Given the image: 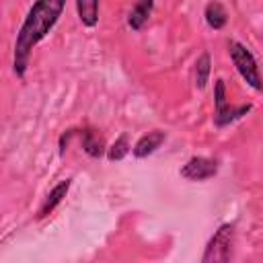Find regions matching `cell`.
Segmentation results:
<instances>
[{"label":"cell","instance_id":"obj_8","mask_svg":"<svg viewBox=\"0 0 263 263\" xmlns=\"http://www.w3.org/2000/svg\"><path fill=\"white\" fill-rule=\"evenodd\" d=\"M152 10H154V0H138V2L132 6L129 14H127V25H129V29H132V31H140V29L148 23V18L152 16Z\"/></svg>","mask_w":263,"mask_h":263},{"label":"cell","instance_id":"obj_7","mask_svg":"<svg viewBox=\"0 0 263 263\" xmlns=\"http://www.w3.org/2000/svg\"><path fill=\"white\" fill-rule=\"evenodd\" d=\"M70 185H72V179H64V181H60L58 185L51 187V191L45 195V199H43V203H41V208H39V212H37V218H39V220L47 218V216L64 201V197H66L68 191H70Z\"/></svg>","mask_w":263,"mask_h":263},{"label":"cell","instance_id":"obj_6","mask_svg":"<svg viewBox=\"0 0 263 263\" xmlns=\"http://www.w3.org/2000/svg\"><path fill=\"white\" fill-rule=\"evenodd\" d=\"M164 140H166V132H162V129H152V132H148V134H144V136L138 138V142H136L134 148H132V154H134L136 158H146V156L154 154V152L164 144Z\"/></svg>","mask_w":263,"mask_h":263},{"label":"cell","instance_id":"obj_9","mask_svg":"<svg viewBox=\"0 0 263 263\" xmlns=\"http://www.w3.org/2000/svg\"><path fill=\"white\" fill-rule=\"evenodd\" d=\"M80 144H82V150L90 156V158H101L103 154H107V148H105V140L99 132L95 129H82L80 132Z\"/></svg>","mask_w":263,"mask_h":263},{"label":"cell","instance_id":"obj_3","mask_svg":"<svg viewBox=\"0 0 263 263\" xmlns=\"http://www.w3.org/2000/svg\"><path fill=\"white\" fill-rule=\"evenodd\" d=\"M234 251V224L224 222L218 226V230L212 234V238L205 245V251L201 255V263H222L232 257Z\"/></svg>","mask_w":263,"mask_h":263},{"label":"cell","instance_id":"obj_11","mask_svg":"<svg viewBox=\"0 0 263 263\" xmlns=\"http://www.w3.org/2000/svg\"><path fill=\"white\" fill-rule=\"evenodd\" d=\"M99 4H101V0H76L78 18L86 29L97 27V23H99Z\"/></svg>","mask_w":263,"mask_h":263},{"label":"cell","instance_id":"obj_5","mask_svg":"<svg viewBox=\"0 0 263 263\" xmlns=\"http://www.w3.org/2000/svg\"><path fill=\"white\" fill-rule=\"evenodd\" d=\"M179 173L187 181H205V179H212L218 173V160L208 158V156H191L181 166Z\"/></svg>","mask_w":263,"mask_h":263},{"label":"cell","instance_id":"obj_13","mask_svg":"<svg viewBox=\"0 0 263 263\" xmlns=\"http://www.w3.org/2000/svg\"><path fill=\"white\" fill-rule=\"evenodd\" d=\"M129 152H132L129 138H127V134H121V136H119V138H115V142L107 148V160H111V162L123 160Z\"/></svg>","mask_w":263,"mask_h":263},{"label":"cell","instance_id":"obj_4","mask_svg":"<svg viewBox=\"0 0 263 263\" xmlns=\"http://www.w3.org/2000/svg\"><path fill=\"white\" fill-rule=\"evenodd\" d=\"M253 109V105H230L226 99V84L222 78L214 80V123L218 127H224L240 117H245L249 111Z\"/></svg>","mask_w":263,"mask_h":263},{"label":"cell","instance_id":"obj_1","mask_svg":"<svg viewBox=\"0 0 263 263\" xmlns=\"http://www.w3.org/2000/svg\"><path fill=\"white\" fill-rule=\"evenodd\" d=\"M64 8H66V0H35L33 6L27 10L16 31L14 53H12V72L18 78H25L33 49L58 25Z\"/></svg>","mask_w":263,"mask_h":263},{"label":"cell","instance_id":"obj_12","mask_svg":"<svg viewBox=\"0 0 263 263\" xmlns=\"http://www.w3.org/2000/svg\"><path fill=\"white\" fill-rule=\"evenodd\" d=\"M210 72H212V58L208 51H203L197 60H195V68H193V82L195 88L203 90L210 82Z\"/></svg>","mask_w":263,"mask_h":263},{"label":"cell","instance_id":"obj_10","mask_svg":"<svg viewBox=\"0 0 263 263\" xmlns=\"http://www.w3.org/2000/svg\"><path fill=\"white\" fill-rule=\"evenodd\" d=\"M203 18H205V23H208L210 29L220 31V29H224L226 23H228V12H226V8H224L222 2L210 0V2L205 4V8H203Z\"/></svg>","mask_w":263,"mask_h":263},{"label":"cell","instance_id":"obj_2","mask_svg":"<svg viewBox=\"0 0 263 263\" xmlns=\"http://www.w3.org/2000/svg\"><path fill=\"white\" fill-rule=\"evenodd\" d=\"M228 55L236 68V72L240 74V78L255 90H263V80H261V72H259V66H257V60L255 55L251 53V49L236 41V39H230L228 41Z\"/></svg>","mask_w":263,"mask_h":263}]
</instances>
